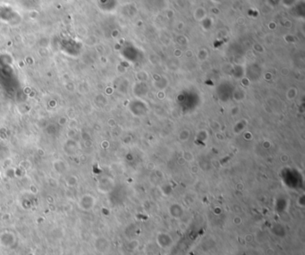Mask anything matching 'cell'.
<instances>
[{
    "instance_id": "1",
    "label": "cell",
    "mask_w": 305,
    "mask_h": 255,
    "mask_svg": "<svg viewBox=\"0 0 305 255\" xmlns=\"http://www.w3.org/2000/svg\"><path fill=\"white\" fill-rule=\"evenodd\" d=\"M158 238L160 239H163V242H159L158 243L160 247L162 248H167V247H170L173 244V241L172 239L169 237V236L166 235V234H162V235H159Z\"/></svg>"
},
{
    "instance_id": "2",
    "label": "cell",
    "mask_w": 305,
    "mask_h": 255,
    "mask_svg": "<svg viewBox=\"0 0 305 255\" xmlns=\"http://www.w3.org/2000/svg\"><path fill=\"white\" fill-rule=\"evenodd\" d=\"M139 245H140V242H139L138 240H133V241H132L131 243H129V247H130L131 249H133V250L137 249V248L139 247Z\"/></svg>"
},
{
    "instance_id": "3",
    "label": "cell",
    "mask_w": 305,
    "mask_h": 255,
    "mask_svg": "<svg viewBox=\"0 0 305 255\" xmlns=\"http://www.w3.org/2000/svg\"><path fill=\"white\" fill-rule=\"evenodd\" d=\"M253 239H254V237H253V236H252V234H247V235H245V236H244V241H245L247 244L252 243V242L253 241Z\"/></svg>"
},
{
    "instance_id": "4",
    "label": "cell",
    "mask_w": 305,
    "mask_h": 255,
    "mask_svg": "<svg viewBox=\"0 0 305 255\" xmlns=\"http://www.w3.org/2000/svg\"><path fill=\"white\" fill-rule=\"evenodd\" d=\"M242 219L241 218H239V217H235L234 219H233V223L235 224V225H236V226H239V225H241L242 224Z\"/></svg>"
},
{
    "instance_id": "5",
    "label": "cell",
    "mask_w": 305,
    "mask_h": 255,
    "mask_svg": "<svg viewBox=\"0 0 305 255\" xmlns=\"http://www.w3.org/2000/svg\"><path fill=\"white\" fill-rule=\"evenodd\" d=\"M265 254L266 255H275L276 254V251H275L273 248L269 247V248H268V249L266 250V252H265Z\"/></svg>"
},
{
    "instance_id": "6",
    "label": "cell",
    "mask_w": 305,
    "mask_h": 255,
    "mask_svg": "<svg viewBox=\"0 0 305 255\" xmlns=\"http://www.w3.org/2000/svg\"><path fill=\"white\" fill-rule=\"evenodd\" d=\"M208 255H210V254H208Z\"/></svg>"
}]
</instances>
